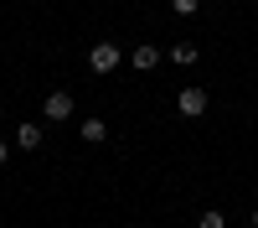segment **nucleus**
I'll return each instance as SVG.
<instances>
[{
    "instance_id": "obj_7",
    "label": "nucleus",
    "mask_w": 258,
    "mask_h": 228,
    "mask_svg": "<svg viewBox=\"0 0 258 228\" xmlns=\"http://www.w3.org/2000/svg\"><path fill=\"white\" fill-rule=\"evenodd\" d=\"M165 57H170V62H176V68H197V57H202V52H197V47H191V41H176V47H170Z\"/></svg>"
},
{
    "instance_id": "obj_6",
    "label": "nucleus",
    "mask_w": 258,
    "mask_h": 228,
    "mask_svg": "<svg viewBox=\"0 0 258 228\" xmlns=\"http://www.w3.org/2000/svg\"><path fill=\"white\" fill-rule=\"evenodd\" d=\"M41 140H47V135H41V124H21V130H16V145H21V151H41Z\"/></svg>"
},
{
    "instance_id": "obj_5",
    "label": "nucleus",
    "mask_w": 258,
    "mask_h": 228,
    "mask_svg": "<svg viewBox=\"0 0 258 228\" xmlns=\"http://www.w3.org/2000/svg\"><path fill=\"white\" fill-rule=\"evenodd\" d=\"M78 140L103 145V140H109V124H103V119H83V124H78Z\"/></svg>"
},
{
    "instance_id": "obj_11",
    "label": "nucleus",
    "mask_w": 258,
    "mask_h": 228,
    "mask_svg": "<svg viewBox=\"0 0 258 228\" xmlns=\"http://www.w3.org/2000/svg\"><path fill=\"white\" fill-rule=\"evenodd\" d=\"M253 228H258V207H253Z\"/></svg>"
},
{
    "instance_id": "obj_9",
    "label": "nucleus",
    "mask_w": 258,
    "mask_h": 228,
    "mask_svg": "<svg viewBox=\"0 0 258 228\" xmlns=\"http://www.w3.org/2000/svg\"><path fill=\"white\" fill-rule=\"evenodd\" d=\"M197 6H202V0H170V11H176V16H197Z\"/></svg>"
},
{
    "instance_id": "obj_1",
    "label": "nucleus",
    "mask_w": 258,
    "mask_h": 228,
    "mask_svg": "<svg viewBox=\"0 0 258 228\" xmlns=\"http://www.w3.org/2000/svg\"><path fill=\"white\" fill-rule=\"evenodd\" d=\"M119 62H124V52L114 47V41H98V47L88 52V68H93V73H114Z\"/></svg>"
},
{
    "instance_id": "obj_8",
    "label": "nucleus",
    "mask_w": 258,
    "mask_h": 228,
    "mask_svg": "<svg viewBox=\"0 0 258 228\" xmlns=\"http://www.w3.org/2000/svg\"><path fill=\"white\" fill-rule=\"evenodd\" d=\"M197 228H227V213L222 207H207V213L197 218Z\"/></svg>"
},
{
    "instance_id": "obj_12",
    "label": "nucleus",
    "mask_w": 258,
    "mask_h": 228,
    "mask_svg": "<svg viewBox=\"0 0 258 228\" xmlns=\"http://www.w3.org/2000/svg\"><path fill=\"white\" fill-rule=\"evenodd\" d=\"M129 228H145V223H129Z\"/></svg>"
},
{
    "instance_id": "obj_2",
    "label": "nucleus",
    "mask_w": 258,
    "mask_h": 228,
    "mask_svg": "<svg viewBox=\"0 0 258 228\" xmlns=\"http://www.w3.org/2000/svg\"><path fill=\"white\" fill-rule=\"evenodd\" d=\"M176 109H181L186 119L207 114V88H197V83H191V88H181V94H176Z\"/></svg>"
},
{
    "instance_id": "obj_3",
    "label": "nucleus",
    "mask_w": 258,
    "mask_h": 228,
    "mask_svg": "<svg viewBox=\"0 0 258 228\" xmlns=\"http://www.w3.org/2000/svg\"><path fill=\"white\" fill-rule=\"evenodd\" d=\"M41 114H47L52 124H62V119H68V114H73V99H68V94H52L47 104H41Z\"/></svg>"
},
{
    "instance_id": "obj_10",
    "label": "nucleus",
    "mask_w": 258,
    "mask_h": 228,
    "mask_svg": "<svg viewBox=\"0 0 258 228\" xmlns=\"http://www.w3.org/2000/svg\"><path fill=\"white\" fill-rule=\"evenodd\" d=\"M11 161V140H0V166H6Z\"/></svg>"
},
{
    "instance_id": "obj_4",
    "label": "nucleus",
    "mask_w": 258,
    "mask_h": 228,
    "mask_svg": "<svg viewBox=\"0 0 258 228\" xmlns=\"http://www.w3.org/2000/svg\"><path fill=\"white\" fill-rule=\"evenodd\" d=\"M129 62H135L140 73H150V68H160V62H165V52H160V47H150V41H145V47H135V57H129Z\"/></svg>"
}]
</instances>
